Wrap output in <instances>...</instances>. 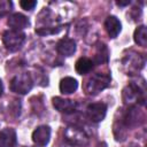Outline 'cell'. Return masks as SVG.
I'll return each instance as SVG.
<instances>
[{
  "mask_svg": "<svg viewBox=\"0 0 147 147\" xmlns=\"http://www.w3.org/2000/svg\"><path fill=\"white\" fill-rule=\"evenodd\" d=\"M8 25L11 28V30L21 31L22 29H25L29 25V20L26 16H24L21 13H15L9 16L8 18Z\"/></svg>",
  "mask_w": 147,
  "mask_h": 147,
  "instance_id": "7c38bea8",
  "label": "cell"
},
{
  "mask_svg": "<svg viewBox=\"0 0 147 147\" xmlns=\"http://www.w3.org/2000/svg\"><path fill=\"white\" fill-rule=\"evenodd\" d=\"M105 28L110 38H116L122 30V24L116 16H108L105 21Z\"/></svg>",
  "mask_w": 147,
  "mask_h": 147,
  "instance_id": "4fadbf2b",
  "label": "cell"
},
{
  "mask_svg": "<svg viewBox=\"0 0 147 147\" xmlns=\"http://www.w3.org/2000/svg\"><path fill=\"white\" fill-rule=\"evenodd\" d=\"M2 93H3V85H2V80L0 78V96L2 95Z\"/></svg>",
  "mask_w": 147,
  "mask_h": 147,
  "instance_id": "7402d4cb",
  "label": "cell"
},
{
  "mask_svg": "<svg viewBox=\"0 0 147 147\" xmlns=\"http://www.w3.org/2000/svg\"><path fill=\"white\" fill-rule=\"evenodd\" d=\"M93 65H94V62L91 59L84 56V57H79L76 61L75 69H76L77 74H79V75H86V74H88L93 69Z\"/></svg>",
  "mask_w": 147,
  "mask_h": 147,
  "instance_id": "2e32d148",
  "label": "cell"
},
{
  "mask_svg": "<svg viewBox=\"0 0 147 147\" xmlns=\"http://www.w3.org/2000/svg\"><path fill=\"white\" fill-rule=\"evenodd\" d=\"M130 0H126V1H116V3L118 6H126V5H130Z\"/></svg>",
  "mask_w": 147,
  "mask_h": 147,
  "instance_id": "44dd1931",
  "label": "cell"
},
{
  "mask_svg": "<svg viewBox=\"0 0 147 147\" xmlns=\"http://www.w3.org/2000/svg\"><path fill=\"white\" fill-rule=\"evenodd\" d=\"M126 60H127V62L124 65L129 67V71H131V70L137 71V70H140L144 67V60L141 59V56L139 54H134L133 56L127 55Z\"/></svg>",
  "mask_w": 147,
  "mask_h": 147,
  "instance_id": "ac0fdd59",
  "label": "cell"
},
{
  "mask_svg": "<svg viewBox=\"0 0 147 147\" xmlns=\"http://www.w3.org/2000/svg\"><path fill=\"white\" fill-rule=\"evenodd\" d=\"M33 82L29 74L22 72L10 80V90L17 94H26L32 88Z\"/></svg>",
  "mask_w": 147,
  "mask_h": 147,
  "instance_id": "277c9868",
  "label": "cell"
},
{
  "mask_svg": "<svg viewBox=\"0 0 147 147\" xmlns=\"http://www.w3.org/2000/svg\"><path fill=\"white\" fill-rule=\"evenodd\" d=\"M56 51L63 56H71L76 52V41L70 38H63L56 44Z\"/></svg>",
  "mask_w": 147,
  "mask_h": 147,
  "instance_id": "30bf717a",
  "label": "cell"
},
{
  "mask_svg": "<svg viewBox=\"0 0 147 147\" xmlns=\"http://www.w3.org/2000/svg\"><path fill=\"white\" fill-rule=\"evenodd\" d=\"M17 144L16 132L11 127H6L0 131V146L1 147H15Z\"/></svg>",
  "mask_w": 147,
  "mask_h": 147,
  "instance_id": "9c48e42d",
  "label": "cell"
},
{
  "mask_svg": "<svg viewBox=\"0 0 147 147\" xmlns=\"http://www.w3.org/2000/svg\"><path fill=\"white\" fill-rule=\"evenodd\" d=\"M113 132H114V136H115V140H116V141H124V140L126 139V136H127V127L125 126V124H124V122H123L122 115H121L119 118H117V119L114 122Z\"/></svg>",
  "mask_w": 147,
  "mask_h": 147,
  "instance_id": "5bb4252c",
  "label": "cell"
},
{
  "mask_svg": "<svg viewBox=\"0 0 147 147\" xmlns=\"http://www.w3.org/2000/svg\"><path fill=\"white\" fill-rule=\"evenodd\" d=\"M53 106L55 107V109H57L61 113H65V114H70L74 113L76 109V102L74 100H69V99H63L60 96H55L53 98Z\"/></svg>",
  "mask_w": 147,
  "mask_h": 147,
  "instance_id": "8fae6325",
  "label": "cell"
},
{
  "mask_svg": "<svg viewBox=\"0 0 147 147\" xmlns=\"http://www.w3.org/2000/svg\"><path fill=\"white\" fill-rule=\"evenodd\" d=\"M65 140L74 146H85L88 142V138L85 132L77 126H69L64 131Z\"/></svg>",
  "mask_w": 147,
  "mask_h": 147,
  "instance_id": "8992f818",
  "label": "cell"
},
{
  "mask_svg": "<svg viewBox=\"0 0 147 147\" xmlns=\"http://www.w3.org/2000/svg\"><path fill=\"white\" fill-rule=\"evenodd\" d=\"M145 88L140 87L139 85L131 83L129 84L126 87H124L123 93H122V98L125 105L129 106H136V103L138 105H144L145 103V98H144V92Z\"/></svg>",
  "mask_w": 147,
  "mask_h": 147,
  "instance_id": "7a4b0ae2",
  "label": "cell"
},
{
  "mask_svg": "<svg viewBox=\"0 0 147 147\" xmlns=\"http://www.w3.org/2000/svg\"><path fill=\"white\" fill-rule=\"evenodd\" d=\"M107 114V106L103 102H95L91 103L86 108V116L90 121L98 123L105 119Z\"/></svg>",
  "mask_w": 147,
  "mask_h": 147,
  "instance_id": "52a82bcc",
  "label": "cell"
},
{
  "mask_svg": "<svg viewBox=\"0 0 147 147\" xmlns=\"http://www.w3.org/2000/svg\"><path fill=\"white\" fill-rule=\"evenodd\" d=\"M51 139V129L47 125L38 126L32 133V141L38 146H46Z\"/></svg>",
  "mask_w": 147,
  "mask_h": 147,
  "instance_id": "ba28073f",
  "label": "cell"
},
{
  "mask_svg": "<svg viewBox=\"0 0 147 147\" xmlns=\"http://www.w3.org/2000/svg\"><path fill=\"white\" fill-rule=\"evenodd\" d=\"M25 40V34L21 31L15 30H8L2 36V41L6 48L10 52H15L20 49Z\"/></svg>",
  "mask_w": 147,
  "mask_h": 147,
  "instance_id": "5b68a950",
  "label": "cell"
},
{
  "mask_svg": "<svg viewBox=\"0 0 147 147\" xmlns=\"http://www.w3.org/2000/svg\"><path fill=\"white\" fill-rule=\"evenodd\" d=\"M20 5L25 10H32L37 6V1H34V0H22L20 2Z\"/></svg>",
  "mask_w": 147,
  "mask_h": 147,
  "instance_id": "ffe728a7",
  "label": "cell"
},
{
  "mask_svg": "<svg viewBox=\"0 0 147 147\" xmlns=\"http://www.w3.org/2000/svg\"><path fill=\"white\" fill-rule=\"evenodd\" d=\"M0 147H1V146H0Z\"/></svg>",
  "mask_w": 147,
  "mask_h": 147,
  "instance_id": "cb8c5ba5",
  "label": "cell"
},
{
  "mask_svg": "<svg viewBox=\"0 0 147 147\" xmlns=\"http://www.w3.org/2000/svg\"><path fill=\"white\" fill-rule=\"evenodd\" d=\"M108 56H109V53H108V48L106 47V45L105 44H99L98 49H96V54H95V57H94V61L96 63H103V62L108 61Z\"/></svg>",
  "mask_w": 147,
  "mask_h": 147,
  "instance_id": "d6986e66",
  "label": "cell"
},
{
  "mask_svg": "<svg viewBox=\"0 0 147 147\" xmlns=\"http://www.w3.org/2000/svg\"><path fill=\"white\" fill-rule=\"evenodd\" d=\"M129 147H140L138 144H130V146Z\"/></svg>",
  "mask_w": 147,
  "mask_h": 147,
  "instance_id": "603a6c76",
  "label": "cell"
},
{
  "mask_svg": "<svg viewBox=\"0 0 147 147\" xmlns=\"http://www.w3.org/2000/svg\"><path fill=\"white\" fill-rule=\"evenodd\" d=\"M110 84V76L105 74H94L92 75L86 84H85V92L88 95H96L105 88H107Z\"/></svg>",
  "mask_w": 147,
  "mask_h": 147,
  "instance_id": "6da1fadb",
  "label": "cell"
},
{
  "mask_svg": "<svg viewBox=\"0 0 147 147\" xmlns=\"http://www.w3.org/2000/svg\"><path fill=\"white\" fill-rule=\"evenodd\" d=\"M134 42L141 47L147 46V28L145 25H140L134 30L133 33Z\"/></svg>",
  "mask_w": 147,
  "mask_h": 147,
  "instance_id": "e0dca14e",
  "label": "cell"
},
{
  "mask_svg": "<svg viewBox=\"0 0 147 147\" xmlns=\"http://www.w3.org/2000/svg\"><path fill=\"white\" fill-rule=\"evenodd\" d=\"M122 118L125 126L129 129V127L140 126L141 124H144L146 116L144 110H141L138 106H130L127 110L122 113Z\"/></svg>",
  "mask_w": 147,
  "mask_h": 147,
  "instance_id": "3957f363",
  "label": "cell"
},
{
  "mask_svg": "<svg viewBox=\"0 0 147 147\" xmlns=\"http://www.w3.org/2000/svg\"><path fill=\"white\" fill-rule=\"evenodd\" d=\"M78 87V83L72 77H64L60 82V92L62 94H71Z\"/></svg>",
  "mask_w": 147,
  "mask_h": 147,
  "instance_id": "9a60e30c",
  "label": "cell"
}]
</instances>
